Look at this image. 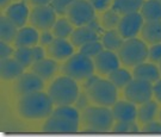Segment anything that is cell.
<instances>
[{"label": "cell", "instance_id": "44dd1931", "mask_svg": "<svg viewBox=\"0 0 161 137\" xmlns=\"http://www.w3.org/2000/svg\"><path fill=\"white\" fill-rule=\"evenodd\" d=\"M38 43H40V34L37 29L34 26H24L19 29L17 37L13 42L16 48H20V47L32 48L37 46Z\"/></svg>", "mask_w": 161, "mask_h": 137}, {"label": "cell", "instance_id": "ac0fdd59", "mask_svg": "<svg viewBox=\"0 0 161 137\" xmlns=\"http://www.w3.org/2000/svg\"><path fill=\"white\" fill-rule=\"evenodd\" d=\"M132 76L135 79H141V80H146L148 82H152V84H155L156 81L160 79L161 72L160 68L155 63L143 62L134 67Z\"/></svg>", "mask_w": 161, "mask_h": 137}, {"label": "cell", "instance_id": "d6a6232c", "mask_svg": "<svg viewBox=\"0 0 161 137\" xmlns=\"http://www.w3.org/2000/svg\"><path fill=\"white\" fill-rule=\"evenodd\" d=\"M112 131L117 134H134L138 132V126L135 122H117L112 126Z\"/></svg>", "mask_w": 161, "mask_h": 137}, {"label": "cell", "instance_id": "5b68a950", "mask_svg": "<svg viewBox=\"0 0 161 137\" xmlns=\"http://www.w3.org/2000/svg\"><path fill=\"white\" fill-rule=\"evenodd\" d=\"M148 47L143 40L137 37L125 40L118 50L121 62L127 67H135L140 63L146 62L148 58Z\"/></svg>", "mask_w": 161, "mask_h": 137}, {"label": "cell", "instance_id": "5bb4252c", "mask_svg": "<svg viewBox=\"0 0 161 137\" xmlns=\"http://www.w3.org/2000/svg\"><path fill=\"white\" fill-rule=\"evenodd\" d=\"M75 47L70 41L66 38H54L52 43L47 47V55L54 60H67L74 54Z\"/></svg>", "mask_w": 161, "mask_h": 137}, {"label": "cell", "instance_id": "1f68e13d", "mask_svg": "<svg viewBox=\"0 0 161 137\" xmlns=\"http://www.w3.org/2000/svg\"><path fill=\"white\" fill-rule=\"evenodd\" d=\"M104 49L105 48H104L102 42H99V41H92V42H88L86 44L81 46L79 48V52H81V54H84V55H86L88 57L94 58L99 52H103Z\"/></svg>", "mask_w": 161, "mask_h": 137}, {"label": "cell", "instance_id": "2e32d148", "mask_svg": "<svg viewBox=\"0 0 161 137\" xmlns=\"http://www.w3.org/2000/svg\"><path fill=\"white\" fill-rule=\"evenodd\" d=\"M111 110L116 122H135L137 119V109L129 100L116 101Z\"/></svg>", "mask_w": 161, "mask_h": 137}, {"label": "cell", "instance_id": "7bdbcfd3", "mask_svg": "<svg viewBox=\"0 0 161 137\" xmlns=\"http://www.w3.org/2000/svg\"><path fill=\"white\" fill-rule=\"evenodd\" d=\"M97 80H99V78H98L97 75H91V76H88L87 79L84 80V88H85V90H88Z\"/></svg>", "mask_w": 161, "mask_h": 137}, {"label": "cell", "instance_id": "6da1fadb", "mask_svg": "<svg viewBox=\"0 0 161 137\" xmlns=\"http://www.w3.org/2000/svg\"><path fill=\"white\" fill-rule=\"evenodd\" d=\"M54 103L48 93L43 91L32 92L19 97L17 110L24 119H47L54 111Z\"/></svg>", "mask_w": 161, "mask_h": 137}, {"label": "cell", "instance_id": "f546056e", "mask_svg": "<svg viewBox=\"0 0 161 137\" xmlns=\"http://www.w3.org/2000/svg\"><path fill=\"white\" fill-rule=\"evenodd\" d=\"M13 57L23 66L24 68H29V67H31L35 62L32 48H28V47L16 48L14 54H13Z\"/></svg>", "mask_w": 161, "mask_h": 137}, {"label": "cell", "instance_id": "ffe728a7", "mask_svg": "<svg viewBox=\"0 0 161 137\" xmlns=\"http://www.w3.org/2000/svg\"><path fill=\"white\" fill-rule=\"evenodd\" d=\"M24 67L14 57L4 58L0 62V74L1 79L5 81L16 80L24 73Z\"/></svg>", "mask_w": 161, "mask_h": 137}, {"label": "cell", "instance_id": "bcb514c9", "mask_svg": "<svg viewBox=\"0 0 161 137\" xmlns=\"http://www.w3.org/2000/svg\"><path fill=\"white\" fill-rule=\"evenodd\" d=\"M159 68H160V72H161V61H160V63H159Z\"/></svg>", "mask_w": 161, "mask_h": 137}, {"label": "cell", "instance_id": "ee69618b", "mask_svg": "<svg viewBox=\"0 0 161 137\" xmlns=\"http://www.w3.org/2000/svg\"><path fill=\"white\" fill-rule=\"evenodd\" d=\"M30 4L34 6H43V5H50L52 0H29Z\"/></svg>", "mask_w": 161, "mask_h": 137}, {"label": "cell", "instance_id": "e0dca14e", "mask_svg": "<svg viewBox=\"0 0 161 137\" xmlns=\"http://www.w3.org/2000/svg\"><path fill=\"white\" fill-rule=\"evenodd\" d=\"M58 70V64L56 60H54L52 57L49 58H43L41 61L34 62L31 66V72L38 75L41 79L44 81H50L55 76V74Z\"/></svg>", "mask_w": 161, "mask_h": 137}, {"label": "cell", "instance_id": "9a60e30c", "mask_svg": "<svg viewBox=\"0 0 161 137\" xmlns=\"http://www.w3.org/2000/svg\"><path fill=\"white\" fill-rule=\"evenodd\" d=\"M5 16L18 29H20L24 28L26 22L29 20L30 10L24 1H18V3H14V4H12L6 8Z\"/></svg>", "mask_w": 161, "mask_h": 137}, {"label": "cell", "instance_id": "ab89813d", "mask_svg": "<svg viewBox=\"0 0 161 137\" xmlns=\"http://www.w3.org/2000/svg\"><path fill=\"white\" fill-rule=\"evenodd\" d=\"M55 38V36L53 35V32L50 30L47 31H41L40 35V44L42 47H48Z\"/></svg>", "mask_w": 161, "mask_h": 137}, {"label": "cell", "instance_id": "f6af8a7d", "mask_svg": "<svg viewBox=\"0 0 161 137\" xmlns=\"http://www.w3.org/2000/svg\"><path fill=\"white\" fill-rule=\"evenodd\" d=\"M11 1H12V0H0V6H1V10H6L8 6L12 5Z\"/></svg>", "mask_w": 161, "mask_h": 137}, {"label": "cell", "instance_id": "f35d334b", "mask_svg": "<svg viewBox=\"0 0 161 137\" xmlns=\"http://www.w3.org/2000/svg\"><path fill=\"white\" fill-rule=\"evenodd\" d=\"M13 54H14V50L10 46V43H6V42L1 41L0 42V57H1V60L8 58V57H11V55L13 56Z\"/></svg>", "mask_w": 161, "mask_h": 137}, {"label": "cell", "instance_id": "74e56055", "mask_svg": "<svg viewBox=\"0 0 161 137\" xmlns=\"http://www.w3.org/2000/svg\"><path fill=\"white\" fill-rule=\"evenodd\" d=\"M96 11H106L111 8L114 0H88Z\"/></svg>", "mask_w": 161, "mask_h": 137}, {"label": "cell", "instance_id": "7402d4cb", "mask_svg": "<svg viewBox=\"0 0 161 137\" xmlns=\"http://www.w3.org/2000/svg\"><path fill=\"white\" fill-rule=\"evenodd\" d=\"M141 37L150 46L161 43V20L144 22L141 30Z\"/></svg>", "mask_w": 161, "mask_h": 137}, {"label": "cell", "instance_id": "4fadbf2b", "mask_svg": "<svg viewBox=\"0 0 161 137\" xmlns=\"http://www.w3.org/2000/svg\"><path fill=\"white\" fill-rule=\"evenodd\" d=\"M96 70L100 75H109L114 70L119 68L121 60L115 52H111L108 49H104L102 52H99L97 56L93 58Z\"/></svg>", "mask_w": 161, "mask_h": 137}, {"label": "cell", "instance_id": "8d00e7d4", "mask_svg": "<svg viewBox=\"0 0 161 137\" xmlns=\"http://www.w3.org/2000/svg\"><path fill=\"white\" fill-rule=\"evenodd\" d=\"M141 131L146 132V134H161V120L160 122L152 120L149 123H146L143 124V128Z\"/></svg>", "mask_w": 161, "mask_h": 137}, {"label": "cell", "instance_id": "4dcf8cb0", "mask_svg": "<svg viewBox=\"0 0 161 137\" xmlns=\"http://www.w3.org/2000/svg\"><path fill=\"white\" fill-rule=\"evenodd\" d=\"M121 14L118 12H116L114 8H109L106 11H104V13L100 17V24H102V28L105 30H112L116 29L119 24L121 20Z\"/></svg>", "mask_w": 161, "mask_h": 137}, {"label": "cell", "instance_id": "e575fe53", "mask_svg": "<svg viewBox=\"0 0 161 137\" xmlns=\"http://www.w3.org/2000/svg\"><path fill=\"white\" fill-rule=\"evenodd\" d=\"M90 101H91V99L88 97L87 92H80L78 98H76V100H75L74 106L79 110L80 112H82L84 110L87 109V107L90 106Z\"/></svg>", "mask_w": 161, "mask_h": 137}, {"label": "cell", "instance_id": "52a82bcc", "mask_svg": "<svg viewBox=\"0 0 161 137\" xmlns=\"http://www.w3.org/2000/svg\"><path fill=\"white\" fill-rule=\"evenodd\" d=\"M67 18L74 26H85L96 18V10L88 0H75L69 6Z\"/></svg>", "mask_w": 161, "mask_h": 137}, {"label": "cell", "instance_id": "4316f807", "mask_svg": "<svg viewBox=\"0 0 161 137\" xmlns=\"http://www.w3.org/2000/svg\"><path fill=\"white\" fill-rule=\"evenodd\" d=\"M18 34V28L5 14L0 17V38L6 43H13Z\"/></svg>", "mask_w": 161, "mask_h": 137}, {"label": "cell", "instance_id": "7c38bea8", "mask_svg": "<svg viewBox=\"0 0 161 137\" xmlns=\"http://www.w3.org/2000/svg\"><path fill=\"white\" fill-rule=\"evenodd\" d=\"M43 88H44V80L32 72L23 73L14 80L13 84V91L18 97H22L32 92L43 91Z\"/></svg>", "mask_w": 161, "mask_h": 137}, {"label": "cell", "instance_id": "30bf717a", "mask_svg": "<svg viewBox=\"0 0 161 137\" xmlns=\"http://www.w3.org/2000/svg\"><path fill=\"white\" fill-rule=\"evenodd\" d=\"M56 12L54 11L50 5L43 6H34V8L30 11L29 22L31 26L36 28L41 31L52 30L54 24L56 23Z\"/></svg>", "mask_w": 161, "mask_h": 137}, {"label": "cell", "instance_id": "7a4b0ae2", "mask_svg": "<svg viewBox=\"0 0 161 137\" xmlns=\"http://www.w3.org/2000/svg\"><path fill=\"white\" fill-rule=\"evenodd\" d=\"M80 123L86 132H108L112 130L115 118L112 110L106 106H88L80 114Z\"/></svg>", "mask_w": 161, "mask_h": 137}, {"label": "cell", "instance_id": "8fae6325", "mask_svg": "<svg viewBox=\"0 0 161 137\" xmlns=\"http://www.w3.org/2000/svg\"><path fill=\"white\" fill-rule=\"evenodd\" d=\"M143 24L144 19L142 14L140 12H132L122 16L117 30L124 40H129L136 37L141 32Z\"/></svg>", "mask_w": 161, "mask_h": 137}, {"label": "cell", "instance_id": "8992f818", "mask_svg": "<svg viewBox=\"0 0 161 137\" xmlns=\"http://www.w3.org/2000/svg\"><path fill=\"white\" fill-rule=\"evenodd\" d=\"M117 90L118 88L109 79L108 80L99 79L88 90H86V92L92 103L96 105L110 107L117 101L118 97Z\"/></svg>", "mask_w": 161, "mask_h": 137}, {"label": "cell", "instance_id": "3957f363", "mask_svg": "<svg viewBox=\"0 0 161 137\" xmlns=\"http://www.w3.org/2000/svg\"><path fill=\"white\" fill-rule=\"evenodd\" d=\"M79 93L78 81L67 75L56 78L48 88V94L50 96L55 106L74 105Z\"/></svg>", "mask_w": 161, "mask_h": 137}, {"label": "cell", "instance_id": "b9f144b4", "mask_svg": "<svg viewBox=\"0 0 161 137\" xmlns=\"http://www.w3.org/2000/svg\"><path fill=\"white\" fill-rule=\"evenodd\" d=\"M153 97L158 103H161V78L153 85Z\"/></svg>", "mask_w": 161, "mask_h": 137}, {"label": "cell", "instance_id": "60d3db41", "mask_svg": "<svg viewBox=\"0 0 161 137\" xmlns=\"http://www.w3.org/2000/svg\"><path fill=\"white\" fill-rule=\"evenodd\" d=\"M32 52H34V58H35V62H37V61H41V60H43V58H46V54L47 52L43 49V47L42 46H35L32 47Z\"/></svg>", "mask_w": 161, "mask_h": 137}, {"label": "cell", "instance_id": "cb8c5ba5", "mask_svg": "<svg viewBox=\"0 0 161 137\" xmlns=\"http://www.w3.org/2000/svg\"><path fill=\"white\" fill-rule=\"evenodd\" d=\"M146 22L161 20V4L159 0H146L140 10Z\"/></svg>", "mask_w": 161, "mask_h": 137}, {"label": "cell", "instance_id": "d6986e66", "mask_svg": "<svg viewBox=\"0 0 161 137\" xmlns=\"http://www.w3.org/2000/svg\"><path fill=\"white\" fill-rule=\"evenodd\" d=\"M99 38H100V34L99 32L91 29L88 25H85V26L75 28L73 34L70 35V37H69V41L72 42V44L74 47L80 48L81 46L86 44L88 42L99 41Z\"/></svg>", "mask_w": 161, "mask_h": 137}, {"label": "cell", "instance_id": "603a6c76", "mask_svg": "<svg viewBox=\"0 0 161 137\" xmlns=\"http://www.w3.org/2000/svg\"><path fill=\"white\" fill-rule=\"evenodd\" d=\"M159 112V105L158 101H154L150 99L149 101L141 104L137 109V120L141 124L149 123L155 119L156 114Z\"/></svg>", "mask_w": 161, "mask_h": 137}, {"label": "cell", "instance_id": "7dc6e473", "mask_svg": "<svg viewBox=\"0 0 161 137\" xmlns=\"http://www.w3.org/2000/svg\"><path fill=\"white\" fill-rule=\"evenodd\" d=\"M159 116H160V120H161V110H160V113H159Z\"/></svg>", "mask_w": 161, "mask_h": 137}, {"label": "cell", "instance_id": "484cf974", "mask_svg": "<svg viewBox=\"0 0 161 137\" xmlns=\"http://www.w3.org/2000/svg\"><path fill=\"white\" fill-rule=\"evenodd\" d=\"M144 0H114L111 8L123 16L132 12H140Z\"/></svg>", "mask_w": 161, "mask_h": 137}, {"label": "cell", "instance_id": "277c9868", "mask_svg": "<svg viewBox=\"0 0 161 137\" xmlns=\"http://www.w3.org/2000/svg\"><path fill=\"white\" fill-rule=\"evenodd\" d=\"M94 70L96 67L92 57H88L81 52L73 54L69 58L66 60V62L61 68L62 74L67 75L76 81H84L88 76L93 75Z\"/></svg>", "mask_w": 161, "mask_h": 137}, {"label": "cell", "instance_id": "9c48e42d", "mask_svg": "<svg viewBox=\"0 0 161 137\" xmlns=\"http://www.w3.org/2000/svg\"><path fill=\"white\" fill-rule=\"evenodd\" d=\"M80 120L73 119L70 117L58 114L53 112L46 119L42 126L44 132H58V134H73L79 131Z\"/></svg>", "mask_w": 161, "mask_h": 137}, {"label": "cell", "instance_id": "836d02e7", "mask_svg": "<svg viewBox=\"0 0 161 137\" xmlns=\"http://www.w3.org/2000/svg\"><path fill=\"white\" fill-rule=\"evenodd\" d=\"M73 1L75 0H52L50 6L54 8V11L56 12L58 16L64 17V16H67V11Z\"/></svg>", "mask_w": 161, "mask_h": 137}, {"label": "cell", "instance_id": "83f0119b", "mask_svg": "<svg viewBox=\"0 0 161 137\" xmlns=\"http://www.w3.org/2000/svg\"><path fill=\"white\" fill-rule=\"evenodd\" d=\"M73 31H74V25L70 23V20L68 18L64 17L58 18L52 29L53 35L56 38H66V40L70 37Z\"/></svg>", "mask_w": 161, "mask_h": 137}, {"label": "cell", "instance_id": "d590c367", "mask_svg": "<svg viewBox=\"0 0 161 137\" xmlns=\"http://www.w3.org/2000/svg\"><path fill=\"white\" fill-rule=\"evenodd\" d=\"M148 60H149L150 62L155 63V64L160 63V61H161V43L150 46V48L148 49Z\"/></svg>", "mask_w": 161, "mask_h": 137}, {"label": "cell", "instance_id": "ba28073f", "mask_svg": "<svg viewBox=\"0 0 161 137\" xmlns=\"http://www.w3.org/2000/svg\"><path fill=\"white\" fill-rule=\"evenodd\" d=\"M124 97L135 105L149 101L153 97V84L134 78L124 88Z\"/></svg>", "mask_w": 161, "mask_h": 137}, {"label": "cell", "instance_id": "c3c4849f", "mask_svg": "<svg viewBox=\"0 0 161 137\" xmlns=\"http://www.w3.org/2000/svg\"><path fill=\"white\" fill-rule=\"evenodd\" d=\"M159 1H160V4H161V0H159Z\"/></svg>", "mask_w": 161, "mask_h": 137}, {"label": "cell", "instance_id": "f1b7e54d", "mask_svg": "<svg viewBox=\"0 0 161 137\" xmlns=\"http://www.w3.org/2000/svg\"><path fill=\"white\" fill-rule=\"evenodd\" d=\"M109 80L114 84V85L118 88V90H122V88H125L127 85L132 80V74L124 68H117L116 70H114L112 73H110L108 75Z\"/></svg>", "mask_w": 161, "mask_h": 137}, {"label": "cell", "instance_id": "d4e9b609", "mask_svg": "<svg viewBox=\"0 0 161 137\" xmlns=\"http://www.w3.org/2000/svg\"><path fill=\"white\" fill-rule=\"evenodd\" d=\"M102 43L105 49L111 50V52H118L122 44L124 43V38L118 32V30L112 29V30H106L102 35Z\"/></svg>", "mask_w": 161, "mask_h": 137}]
</instances>
